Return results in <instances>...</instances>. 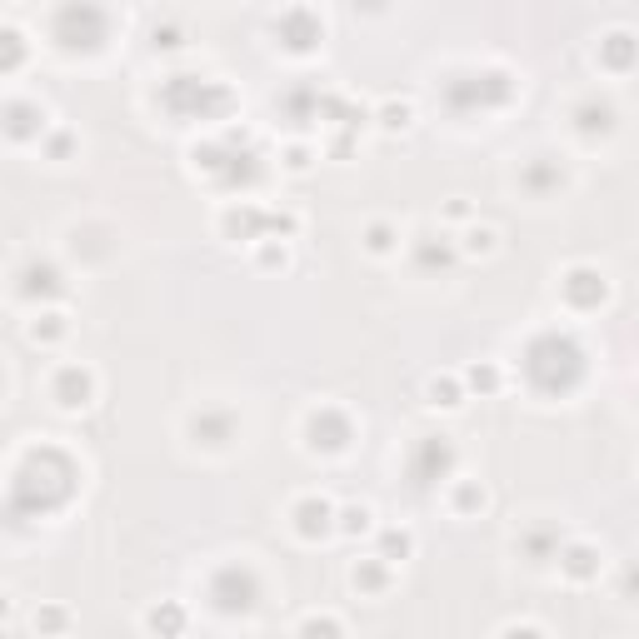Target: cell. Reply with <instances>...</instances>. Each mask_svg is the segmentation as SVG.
<instances>
[{
    "instance_id": "4fadbf2b",
    "label": "cell",
    "mask_w": 639,
    "mask_h": 639,
    "mask_svg": "<svg viewBox=\"0 0 639 639\" xmlns=\"http://www.w3.org/2000/svg\"><path fill=\"white\" fill-rule=\"evenodd\" d=\"M5 609H11V605H5V594H0V619H5Z\"/></svg>"
},
{
    "instance_id": "8992f818",
    "label": "cell",
    "mask_w": 639,
    "mask_h": 639,
    "mask_svg": "<svg viewBox=\"0 0 639 639\" xmlns=\"http://www.w3.org/2000/svg\"><path fill=\"white\" fill-rule=\"evenodd\" d=\"M180 625H186V615H180L175 605H165V609H155V615H151L155 635H180Z\"/></svg>"
},
{
    "instance_id": "3957f363",
    "label": "cell",
    "mask_w": 639,
    "mask_h": 639,
    "mask_svg": "<svg viewBox=\"0 0 639 639\" xmlns=\"http://www.w3.org/2000/svg\"><path fill=\"white\" fill-rule=\"evenodd\" d=\"M295 514H300V535H310V540L330 530V505L325 500H305Z\"/></svg>"
},
{
    "instance_id": "ba28073f",
    "label": "cell",
    "mask_w": 639,
    "mask_h": 639,
    "mask_svg": "<svg viewBox=\"0 0 639 639\" xmlns=\"http://www.w3.org/2000/svg\"><path fill=\"white\" fill-rule=\"evenodd\" d=\"M305 639H340V629L330 619H305Z\"/></svg>"
},
{
    "instance_id": "52a82bcc",
    "label": "cell",
    "mask_w": 639,
    "mask_h": 639,
    "mask_svg": "<svg viewBox=\"0 0 639 639\" xmlns=\"http://www.w3.org/2000/svg\"><path fill=\"white\" fill-rule=\"evenodd\" d=\"M21 56H25L21 35H15V30H0V65H15Z\"/></svg>"
},
{
    "instance_id": "6da1fadb",
    "label": "cell",
    "mask_w": 639,
    "mask_h": 639,
    "mask_svg": "<svg viewBox=\"0 0 639 639\" xmlns=\"http://www.w3.org/2000/svg\"><path fill=\"white\" fill-rule=\"evenodd\" d=\"M255 574L240 570V565H230V570L215 580V609H225V615H250L255 609Z\"/></svg>"
},
{
    "instance_id": "7a4b0ae2",
    "label": "cell",
    "mask_w": 639,
    "mask_h": 639,
    "mask_svg": "<svg viewBox=\"0 0 639 639\" xmlns=\"http://www.w3.org/2000/svg\"><path fill=\"white\" fill-rule=\"evenodd\" d=\"M56 400L65 410L91 405V375H85L81 365H65V370H60V380H56Z\"/></svg>"
},
{
    "instance_id": "8fae6325",
    "label": "cell",
    "mask_w": 639,
    "mask_h": 639,
    "mask_svg": "<svg viewBox=\"0 0 639 639\" xmlns=\"http://www.w3.org/2000/svg\"><path fill=\"white\" fill-rule=\"evenodd\" d=\"M470 380L485 384V390H495V370H479V365H475V370H470Z\"/></svg>"
},
{
    "instance_id": "277c9868",
    "label": "cell",
    "mask_w": 639,
    "mask_h": 639,
    "mask_svg": "<svg viewBox=\"0 0 639 639\" xmlns=\"http://www.w3.org/2000/svg\"><path fill=\"white\" fill-rule=\"evenodd\" d=\"M30 120L46 125V110H35V105H5V130H11V135H35Z\"/></svg>"
},
{
    "instance_id": "5b68a950",
    "label": "cell",
    "mask_w": 639,
    "mask_h": 639,
    "mask_svg": "<svg viewBox=\"0 0 639 639\" xmlns=\"http://www.w3.org/2000/svg\"><path fill=\"white\" fill-rule=\"evenodd\" d=\"M190 430H205L210 435V440L205 445H225V440H230V415H215V410H205V415H195V419H190Z\"/></svg>"
},
{
    "instance_id": "7c38bea8",
    "label": "cell",
    "mask_w": 639,
    "mask_h": 639,
    "mask_svg": "<svg viewBox=\"0 0 639 639\" xmlns=\"http://www.w3.org/2000/svg\"><path fill=\"white\" fill-rule=\"evenodd\" d=\"M470 250H489V230H470Z\"/></svg>"
},
{
    "instance_id": "30bf717a",
    "label": "cell",
    "mask_w": 639,
    "mask_h": 639,
    "mask_svg": "<svg viewBox=\"0 0 639 639\" xmlns=\"http://www.w3.org/2000/svg\"><path fill=\"white\" fill-rule=\"evenodd\" d=\"M430 395H435V405H460V400H454V384H450V380H435V384H430Z\"/></svg>"
},
{
    "instance_id": "9c48e42d",
    "label": "cell",
    "mask_w": 639,
    "mask_h": 639,
    "mask_svg": "<svg viewBox=\"0 0 639 639\" xmlns=\"http://www.w3.org/2000/svg\"><path fill=\"white\" fill-rule=\"evenodd\" d=\"M390 245H395V235H390V225H375V230H370V250H375V255H384Z\"/></svg>"
}]
</instances>
